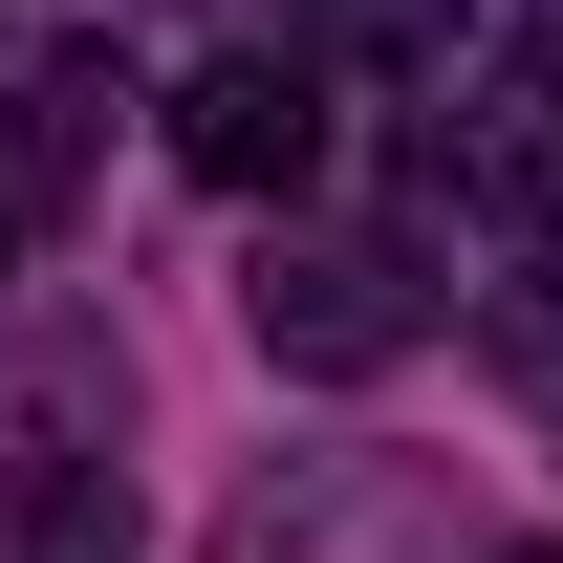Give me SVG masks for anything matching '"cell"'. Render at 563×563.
Instances as JSON below:
<instances>
[{
	"instance_id": "obj_1",
	"label": "cell",
	"mask_w": 563,
	"mask_h": 563,
	"mask_svg": "<svg viewBox=\"0 0 563 563\" xmlns=\"http://www.w3.org/2000/svg\"><path fill=\"white\" fill-rule=\"evenodd\" d=\"M239 325H261V368H390L433 303H412V261H390V239H261Z\"/></svg>"
},
{
	"instance_id": "obj_2",
	"label": "cell",
	"mask_w": 563,
	"mask_h": 563,
	"mask_svg": "<svg viewBox=\"0 0 563 563\" xmlns=\"http://www.w3.org/2000/svg\"><path fill=\"white\" fill-rule=\"evenodd\" d=\"M174 174H196V196H303V174H325V66L217 44V66L174 87Z\"/></svg>"
},
{
	"instance_id": "obj_3",
	"label": "cell",
	"mask_w": 563,
	"mask_h": 563,
	"mask_svg": "<svg viewBox=\"0 0 563 563\" xmlns=\"http://www.w3.org/2000/svg\"><path fill=\"white\" fill-rule=\"evenodd\" d=\"M87 131H109V66H87V44H66V66H22V109H0V217H22V196H66Z\"/></svg>"
},
{
	"instance_id": "obj_4",
	"label": "cell",
	"mask_w": 563,
	"mask_h": 563,
	"mask_svg": "<svg viewBox=\"0 0 563 563\" xmlns=\"http://www.w3.org/2000/svg\"><path fill=\"white\" fill-rule=\"evenodd\" d=\"M455 22H477V0H325V44H347V66H412V87H455Z\"/></svg>"
},
{
	"instance_id": "obj_5",
	"label": "cell",
	"mask_w": 563,
	"mask_h": 563,
	"mask_svg": "<svg viewBox=\"0 0 563 563\" xmlns=\"http://www.w3.org/2000/svg\"><path fill=\"white\" fill-rule=\"evenodd\" d=\"M520 563H542V542H520Z\"/></svg>"
}]
</instances>
